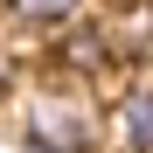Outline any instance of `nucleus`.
Returning a JSON list of instances; mask_svg holds the SVG:
<instances>
[{
	"label": "nucleus",
	"mask_w": 153,
	"mask_h": 153,
	"mask_svg": "<svg viewBox=\"0 0 153 153\" xmlns=\"http://www.w3.org/2000/svg\"><path fill=\"white\" fill-rule=\"evenodd\" d=\"M111 132H118V153H153V84H132L118 97Z\"/></svg>",
	"instance_id": "1"
},
{
	"label": "nucleus",
	"mask_w": 153,
	"mask_h": 153,
	"mask_svg": "<svg viewBox=\"0 0 153 153\" xmlns=\"http://www.w3.org/2000/svg\"><path fill=\"white\" fill-rule=\"evenodd\" d=\"M28 132H42V139H56L63 153H91V125H84V111H70V105H42Z\"/></svg>",
	"instance_id": "2"
},
{
	"label": "nucleus",
	"mask_w": 153,
	"mask_h": 153,
	"mask_svg": "<svg viewBox=\"0 0 153 153\" xmlns=\"http://www.w3.org/2000/svg\"><path fill=\"white\" fill-rule=\"evenodd\" d=\"M84 0H7V14L14 21H35V28H49V21H70Z\"/></svg>",
	"instance_id": "3"
},
{
	"label": "nucleus",
	"mask_w": 153,
	"mask_h": 153,
	"mask_svg": "<svg viewBox=\"0 0 153 153\" xmlns=\"http://www.w3.org/2000/svg\"><path fill=\"white\" fill-rule=\"evenodd\" d=\"M21 153H63L56 139H42V132H28V139H21Z\"/></svg>",
	"instance_id": "4"
}]
</instances>
